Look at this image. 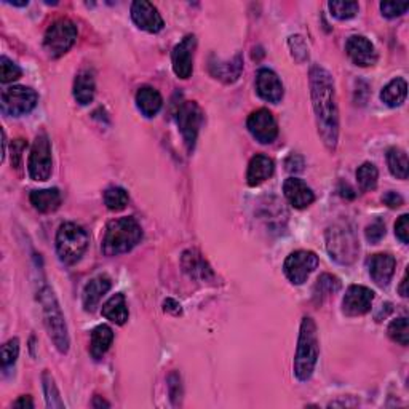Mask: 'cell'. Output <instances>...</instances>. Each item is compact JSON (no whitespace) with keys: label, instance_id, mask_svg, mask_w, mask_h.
I'll return each instance as SVG.
<instances>
[{"label":"cell","instance_id":"45","mask_svg":"<svg viewBox=\"0 0 409 409\" xmlns=\"http://www.w3.org/2000/svg\"><path fill=\"white\" fill-rule=\"evenodd\" d=\"M286 169H288L290 173H299L304 169V159L301 155L297 154H291L288 157V160H286Z\"/></svg>","mask_w":409,"mask_h":409},{"label":"cell","instance_id":"17","mask_svg":"<svg viewBox=\"0 0 409 409\" xmlns=\"http://www.w3.org/2000/svg\"><path fill=\"white\" fill-rule=\"evenodd\" d=\"M256 91L267 103L278 104L283 99V85L272 69H259L256 75Z\"/></svg>","mask_w":409,"mask_h":409},{"label":"cell","instance_id":"16","mask_svg":"<svg viewBox=\"0 0 409 409\" xmlns=\"http://www.w3.org/2000/svg\"><path fill=\"white\" fill-rule=\"evenodd\" d=\"M346 51L353 64L360 67H370L377 63V51L374 45L363 36H352L346 44Z\"/></svg>","mask_w":409,"mask_h":409},{"label":"cell","instance_id":"27","mask_svg":"<svg viewBox=\"0 0 409 409\" xmlns=\"http://www.w3.org/2000/svg\"><path fill=\"white\" fill-rule=\"evenodd\" d=\"M29 198H31L32 207L40 213H51L60 208L61 204V194L58 189L32 190Z\"/></svg>","mask_w":409,"mask_h":409},{"label":"cell","instance_id":"34","mask_svg":"<svg viewBox=\"0 0 409 409\" xmlns=\"http://www.w3.org/2000/svg\"><path fill=\"white\" fill-rule=\"evenodd\" d=\"M328 7H330L331 15L341 21L352 20L360 10L358 4L349 2V0H346V2H344V0H331V2L328 4Z\"/></svg>","mask_w":409,"mask_h":409},{"label":"cell","instance_id":"13","mask_svg":"<svg viewBox=\"0 0 409 409\" xmlns=\"http://www.w3.org/2000/svg\"><path fill=\"white\" fill-rule=\"evenodd\" d=\"M197 48V39L194 34L186 36L181 42L174 46L171 53L173 71L179 79H189L194 71V51Z\"/></svg>","mask_w":409,"mask_h":409},{"label":"cell","instance_id":"46","mask_svg":"<svg viewBox=\"0 0 409 409\" xmlns=\"http://www.w3.org/2000/svg\"><path fill=\"white\" fill-rule=\"evenodd\" d=\"M382 202L387 204L389 208H400L401 204L405 203V200H403V197L398 194V192H394V190H390V192H387V194H384Z\"/></svg>","mask_w":409,"mask_h":409},{"label":"cell","instance_id":"42","mask_svg":"<svg viewBox=\"0 0 409 409\" xmlns=\"http://www.w3.org/2000/svg\"><path fill=\"white\" fill-rule=\"evenodd\" d=\"M27 148V143L25 139H15L13 143H11V165L13 168H20L21 167V162H22V152L26 150Z\"/></svg>","mask_w":409,"mask_h":409},{"label":"cell","instance_id":"39","mask_svg":"<svg viewBox=\"0 0 409 409\" xmlns=\"http://www.w3.org/2000/svg\"><path fill=\"white\" fill-rule=\"evenodd\" d=\"M288 44H290V48H291V55H293L296 61L304 63L306 60H309L307 44L301 36H291L288 40Z\"/></svg>","mask_w":409,"mask_h":409},{"label":"cell","instance_id":"19","mask_svg":"<svg viewBox=\"0 0 409 409\" xmlns=\"http://www.w3.org/2000/svg\"><path fill=\"white\" fill-rule=\"evenodd\" d=\"M283 194L291 204L297 209H304L315 202V194L302 179L288 178L283 183Z\"/></svg>","mask_w":409,"mask_h":409},{"label":"cell","instance_id":"3","mask_svg":"<svg viewBox=\"0 0 409 409\" xmlns=\"http://www.w3.org/2000/svg\"><path fill=\"white\" fill-rule=\"evenodd\" d=\"M143 240V229L134 218H119L110 221L103 238V253L119 256L131 251Z\"/></svg>","mask_w":409,"mask_h":409},{"label":"cell","instance_id":"7","mask_svg":"<svg viewBox=\"0 0 409 409\" xmlns=\"http://www.w3.org/2000/svg\"><path fill=\"white\" fill-rule=\"evenodd\" d=\"M77 26L69 18H60L51 22L44 37L45 51L51 58L66 55L77 40Z\"/></svg>","mask_w":409,"mask_h":409},{"label":"cell","instance_id":"36","mask_svg":"<svg viewBox=\"0 0 409 409\" xmlns=\"http://www.w3.org/2000/svg\"><path fill=\"white\" fill-rule=\"evenodd\" d=\"M42 382H44L46 406H48V408H64V403H63L61 396H60V391H58V389H56L55 379L48 371L44 372Z\"/></svg>","mask_w":409,"mask_h":409},{"label":"cell","instance_id":"47","mask_svg":"<svg viewBox=\"0 0 409 409\" xmlns=\"http://www.w3.org/2000/svg\"><path fill=\"white\" fill-rule=\"evenodd\" d=\"M163 311L173 315H179L181 306H179V302H176L174 299H167L165 302H163Z\"/></svg>","mask_w":409,"mask_h":409},{"label":"cell","instance_id":"2","mask_svg":"<svg viewBox=\"0 0 409 409\" xmlns=\"http://www.w3.org/2000/svg\"><path fill=\"white\" fill-rule=\"evenodd\" d=\"M318 353L320 342L317 325H315L313 318L304 317L294 356V376L297 377V381L307 382L312 377L318 361Z\"/></svg>","mask_w":409,"mask_h":409},{"label":"cell","instance_id":"6","mask_svg":"<svg viewBox=\"0 0 409 409\" xmlns=\"http://www.w3.org/2000/svg\"><path fill=\"white\" fill-rule=\"evenodd\" d=\"M90 237L84 227L75 223H64L56 233V253L60 261L66 266H72L82 259L89 248Z\"/></svg>","mask_w":409,"mask_h":409},{"label":"cell","instance_id":"33","mask_svg":"<svg viewBox=\"0 0 409 409\" xmlns=\"http://www.w3.org/2000/svg\"><path fill=\"white\" fill-rule=\"evenodd\" d=\"M104 203L110 212H122L128 204V192L124 187L112 186L104 192Z\"/></svg>","mask_w":409,"mask_h":409},{"label":"cell","instance_id":"40","mask_svg":"<svg viewBox=\"0 0 409 409\" xmlns=\"http://www.w3.org/2000/svg\"><path fill=\"white\" fill-rule=\"evenodd\" d=\"M408 8H409L408 2H403V4H400V2H382L381 4L382 15L385 16V18H390V20L398 18V16L405 15Z\"/></svg>","mask_w":409,"mask_h":409},{"label":"cell","instance_id":"23","mask_svg":"<svg viewBox=\"0 0 409 409\" xmlns=\"http://www.w3.org/2000/svg\"><path fill=\"white\" fill-rule=\"evenodd\" d=\"M243 69V61L242 56L237 55L232 61H219L214 60V56L209 60V72L214 79H219L226 82V84H232L238 77H240Z\"/></svg>","mask_w":409,"mask_h":409},{"label":"cell","instance_id":"21","mask_svg":"<svg viewBox=\"0 0 409 409\" xmlns=\"http://www.w3.org/2000/svg\"><path fill=\"white\" fill-rule=\"evenodd\" d=\"M181 264H183L184 272L190 278L202 280V282H207V280L214 278V273L212 271V267L208 266V262L202 258V254L195 249H187L184 251L183 259H181Z\"/></svg>","mask_w":409,"mask_h":409},{"label":"cell","instance_id":"28","mask_svg":"<svg viewBox=\"0 0 409 409\" xmlns=\"http://www.w3.org/2000/svg\"><path fill=\"white\" fill-rule=\"evenodd\" d=\"M103 317H106L108 320L112 321L115 325H125L128 321V307H126V299L122 293L114 294L110 299L103 306Z\"/></svg>","mask_w":409,"mask_h":409},{"label":"cell","instance_id":"12","mask_svg":"<svg viewBox=\"0 0 409 409\" xmlns=\"http://www.w3.org/2000/svg\"><path fill=\"white\" fill-rule=\"evenodd\" d=\"M248 131L261 144H271L278 136V125L275 117L268 109H258L248 117Z\"/></svg>","mask_w":409,"mask_h":409},{"label":"cell","instance_id":"51","mask_svg":"<svg viewBox=\"0 0 409 409\" xmlns=\"http://www.w3.org/2000/svg\"><path fill=\"white\" fill-rule=\"evenodd\" d=\"M91 406H93V408H103V406L109 408L110 405H109L108 401H104V400H99V396H95V401L91 403Z\"/></svg>","mask_w":409,"mask_h":409},{"label":"cell","instance_id":"9","mask_svg":"<svg viewBox=\"0 0 409 409\" xmlns=\"http://www.w3.org/2000/svg\"><path fill=\"white\" fill-rule=\"evenodd\" d=\"M39 95L29 86H8L2 93V112L10 117H21L37 106Z\"/></svg>","mask_w":409,"mask_h":409},{"label":"cell","instance_id":"49","mask_svg":"<svg viewBox=\"0 0 409 409\" xmlns=\"http://www.w3.org/2000/svg\"><path fill=\"white\" fill-rule=\"evenodd\" d=\"M341 195L346 197V198H355V192L350 189L349 184H341Z\"/></svg>","mask_w":409,"mask_h":409},{"label":"cell","instance_id":"25","mask_svg":"<svg viewBox=\"0 0 409 409\" xmlns=\"http://www.w3.org/2000/svg\"><path fill=\"white\" fill-rule=\"evenodd\" d=\"M96 93V85H95V77L90 71H82L79 72L77 77L74 82V98L75 101L82 106H86L93 101Z\"/></svg>","mask_w":409,"mask_h":409},{"label":"cell","instance_id":"26","mask_svg":"<svg viewBox=\"0 0 409 409\" xmlns=\"http://www.w3.org/2000/svg\"><path fill=\"white\" fill-rule=\"evenodd\" d=\"M114 332L108 325H99L91 331V344L90 353L95 360H101L103 355L108 352L109 347L112 346Z\"/></svg>","mask_w":409,"mask_h":409},{"label":"cell","instance_id":"44","mask_svg":"<svg viewBox=\"0 0 409 409\" xmlns=\"http://www.w3.org/2000/svg\"><path fill=\"white\" fill-rule=\"evenodd\" d=\"M168 385H169V395H171V400L174 405L178 403V398H181V379L176 372H173L171 376L168 379Z\"/></svg>","mask_w":409,"mask_h":409},{"label":"cell","instance_id":"41","mask_svg":"<svg viewBox=\"0 0 409 409\" xmlns=\"http://www.w3.org/2000/svg\"><path fill=\"white\" fill-rule=\"evenodd\" d=\"M365 235H366V240L370 243H372V245L379 243L385 237V224L379 219L374 221L371 226L366 227Z\"/></svg>","mask_w":409,"mask_h":409},{"label":"cell","instance_id":"15","mask_svg":"<svg viewBox=\"0 0 409 409\" xmlns=\"http://www.w3.org/2000/svg\"><path fill=\"white\" fill-rule=\"evenodd\" d=\"M131 20L139 29L150 34L160 32L163 26H165L159 10L150 2H145V0H136V2H133Z\"/></svg>","mask_w":409,"mask_h":409},{"label":"cell","instance_id":"22","mask_svg":"<svg viewBox=\"0 0 409 409\" xmlns=\"http://www.w3.org/2000/svg\"><path fill=\"white\" fill-rule=\"evenodd\" d=\"M275 173V163L272 159H268L267 155H256L251 159L248 165L247 181L248 186L256 187L266 183L267 179H271Z\"/></svg>","mask_w":409,"mask_h":409},{"label":"cell","instance_id":"37","mask_svg":"<svg viewBox=\"0 0 409 409\" xmlns=\"http://www.w3.org/2000/svg\"><path fill=\"white\" fill-rule=\"evenodd\" d=\"M0 75H2V79H0L2 84H10V82L18 80L22 75V71L18 64L11 61L10 58L2 56L0 58Z\"/></svg>","mask_w":409,"mask_h":409},{"label":"cell","instance_id":"1","mask_svg":"<svg viewBox=\"0 0 409 409\" xmlns=\"http://www.w3.org/2000/svg\"><path fill=\"white\" fill-rule=\"evenodd\" d=\"M311 98L318 133L328 150H336L339 139V110L336 104L335 80L325 67L315 64L309 74Z\"/></svg>","mask_w":409,"mask_h":409},{"label":"cell","instance_id":"14","mask_svg":"<svg viewBox=\"0 0 409 409\" xmlns=\"http://www.w3.org/2000/svg\"><path fill=\"white\" fill-rule=\"evenodd\" d=\"M374 291L361 285L349 286L342 299V312L347 317H361L371 311Z\"/></svg>","mask_w":409,"mask_h":409},{"label":"cell","instance_id":"50","mask_svg":"<svg viewBox=\"0 0 409 409\" xmlns=\"http://www.w3.org/2000/svg\"><path fill=\"white\" fill-rule=\"evenodd\" d=\"M406 286H408V273H405V277H403L401 285H400V294H401L403 297H408V290H406Z\"/></svg>","mask_w":409,"mask_h":409},{"label":"cell","instance_id":"5","mask_svg":"<svg viewBox=\"0 0 409 409\" xmlns=\"http://www.w3.org/2000/svg\"><path fill=\"white\" fill-rule=\"evenodd\" d=\"M39 301L42 306L44 313V323L45 328L48 331V336L53 341L55 347L60 350L61 353H67L69 350V335L67 326L64 321V315L58 304L56 296L50 286H44L39 293Z\"/></svg>","mask_w":409,"mask_h":409},{"label":"cell","instance_id":"4","mask_svg":"<svg viewBox=\"0 0 409 409\" xmlns=\"http://www.w3.org/2000/svg\"><path fill=\"white\" fill-rule=\"evenodd\" d=\"M326 249L337 264H353L360 253V243L353 226L347 221H339L326 231Z\"/></svg>","mask_w":409,"mask_h":409},{"label":"cell","instance_id":"43","mask_svg":"<svg viewBox=\"0 0 409 409\" xmlns=\"http://www.w3.org/2000/svg\"><path fill=\"white\" fill-rule=\"evenodd\" d=\"M395 235L398 237V240L401 243H405V245L409 243V216L408 214L400 216V219L396 221Z\"/></svg>","mask_w":409,"mask_h":409},{"label":"cell","instance_id":"29","mask_svg":"<svg viewBox=\"0 0 409 409\" xmlns=\"http://www.w3.org/2000/svg\"><path fill=\"white\" fill-rule=\"evenodd\" d=\"M408 95V84L405 79H394L389 85H385L381 91L382 103L390 108H398L405 103Z\"/></svg>","mask_w":409,"mask_h":409},{"label":"cell","instance_id":"31","mask_svg":"<svg viewBox=\"0 0 409 409\" xmlns=\"http://www.w3.org/2000/svg\"><path fill=\"white\" fill-rule=\"evenodd\" d=\"M339 290H341V282H339V278L331 275V273H323V275L318 277L317 283L313 286V301L317 304H321L326 297L336 294Z\"/></svg>","mask_w":409,"mask_h":409},{"label":"cell","instance_id":"24","mask_svg":"<svg viewBox=\"0 0 409 409\" xmlns=\"http://www.w3.org/2000/svg\"><path fill=\"white\" fill-rule=\"evenodd\" d=\"M136 106L144 117L152 119L160 112L163 106L162 95L152 86H141L136 93Z\"/></svg>","mask_w":409,"mask_h":409},{"label":"cell","instance_id":"38","mask_svg":"<svg viewBox=\"0 0 409 409\" xmlns=\"http://www.w3.org/2000/svg\"><path fill=\"white\" fill-rule=\"evenodd\" d=\"M20 355V341L18 339H10L8 342H5L2 346V368L8 370L10 366H13L18 360Z\"/></svg>","mask_w":409,"mask_h":409},{"label":"cell","instance_id":"11","mask_svg":"<svg viewBox=\"0 0 409 409\" xmlns=\"http://www.w3.org/2000/svg\"><path fill=\"white\" fill-rule=\"evenodd\" d=\"M318 267V256L313 251L299 249L291 253L283 264L285 275L293 285H302L307 282L311 273Z\"/></svg>","mask_w":409,"mask_h":409},{"label":"cell","instance_id":"18","mask_svg":"<svg viewBox=\"0 0 409 409\" xmlns=\"http://www.w3.org/2000/svg\"><path fill=\"white\" fill-rule=\"evenodd\" d=\"M368 271H370V277L372 282L381 288L389 286L391 277L395 273V258L389 253H377L368 259Z\"/></svg>","mask_w":409,"mask_h":409},{"label":"cell","instance_id":"48","mask_svg":"<svg viewBox=\"0 0 409 409\" xmlns=\"http://www.w3.org/2000/svg\"><path fill=\"white\" fill-rule=\"evenodd\" d=\"M13 406L15 408H21V409H25V408L32 409L34 408V403L31 400V396H20V400H16L13 403Z\"/></svg>","mask_w":409,"mask_h":409},{"label":"cell","instance_id":"20","mask_svg":"<svg viewBox=\"0 0 409 409\" xmlns=\"http://www.w3.org/2000/svg\"><path fill=\"white\" fill-rule=\"evenodd\" d=\"M110 286H112V282H110V278L108 275H96L85 285L82 301H84V307L86 312L96 311L98 304L101 302L104 296H106Z\"/></svg>","mask_w":409,"mask_h":409},{"label":"cell","instance_id":"8","mask_svg":"<svg viewBox=\"0 0 409 409\" xmlns=\"http://www.w3.org/2000/svg\"><path fill=\"white\" fill-rule=\"evenodd\" d=\"M176 124L179 126V131L183 134L186 148L189 152L194 150L198 131H200L203 124V112L200 106L195 101H183L178 106L176 112Z\"/></svg>","mask_w":409,"mask_h":409},{"label":"cell","instance_id":"32","mask_svg":"<svg viewBox=\"0 0 409 409\" xmlns=\"http://www.w3.org/2000/svg\"><path fill=\"white\" fill-rule=\"evenodd\" d=\"M356 179H358V184L361 187V190L370 192L374 190L377 187V179H379V171L374 163L366 162L356 169Z\"/></svg>","mask_w":409,"mask_h":409},{"label":"cell","instance_id":"30","mask_svg":"<svg viewBox=\"0 0 409 409\" xmlns=\"http://www.w3.org/2000/svg\"><path fill=\"white\" fill-rule=\"evenodd\" d=\"M387 165L390 173L396 179H408L409 174V160L408 154L400 148H391L387 152Z\"/></svg>","mask_w":409,"mask_h":409},{"label":"cell","instance_id":"52","mask_svg":"<svg viewBox=\"0 0 409 409\" xmlns=\"http://www.w3.org/2000/svg\"><path fill=\"white\" fill-rule=\"evenodd\" d=\"M7 4L15 5V7H26V5H27V0H26V2H7Z\"/></svg>","mask_w":409,"mask_h":409},{"label":"cell","instance_id":"35","mask_svg":"<svg viewBox=\"0 0 409 409\" xmlns=\"http://www.w3.org/2000/svg\"><path fill=\"white\" fill-rule=\"evenodd\" d=\"M389 337L391 341L400 344V346L406 347L409 344V326H408V318L401 317L391 321L389 325Z\"/></svg>","mask_w":409,"mask_h":409},{"label":"cell","instance_id":"10","mask_svg":"<svg viewBox=\"0 0 409 409\" xmlns=\"http://www.w3.org/2000/svg\"><path fill=\"white\" fill-rule=\"evenodd\" d=\"M53 169L51 160V143L46 133L37 134L36 141L32 144L31 155H29V174L34 181H48Z\"/></svg>","mask_w":409,"mask_h":409}]
</instances>
